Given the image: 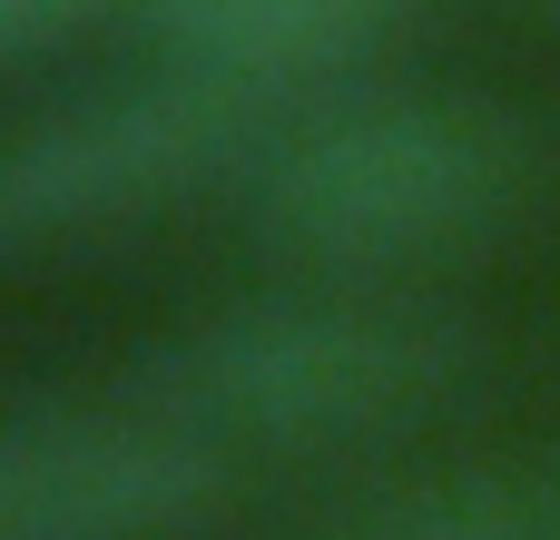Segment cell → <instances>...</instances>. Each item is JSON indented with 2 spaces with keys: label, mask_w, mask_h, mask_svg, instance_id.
Here are the masks:
<instances>
[{
  "label": "cell",
  "mask_w": 560,
  "mask_h": 540,
  "mask_svg": "<svg viewBox=\"0 0 560 540\" xmlns=\"http://www.w3.org/2000/svg\"><path fill=\"white\" fill-rule=\"evenodd\" d=\"M482 374V325L443 305L433 285H354L315 275L285 295H246L207 325H187L138 394H158L187 433H207L226 462L266 453H364L404 443L433 413H453Z\"/></svg>",
  "instance_id": "obj_1"
},
{
  "label": "cell",
  "mask_w": 560,
  "mask_h": 540,
  "mask_svg": "<svg viewBox=\"0 0 560 540\" xmlns=\"http://www.w3.org/2000/svg\"><path fill=\"white\" fill-rule=\"evenodd\" d=\"M541 187L551 157L522 108L404 89L285 118L256 167V226L315 275L423 285L433 266L522 236Z\"/></svg>",
  "instance_id": "obj_2"
},
{
  "label": "cell",
  "mask_w": 560,
  "mask_h": 540,
  "mask_svg": "<svg viewBox=\"0 0 560 540\" xmlns=\"http://www.w3.org/2000/svg\"><path fill=\"white\" fill-rule=\"evenodd\" d=\"M266 148H276V98L177 69V59L158 79L59 98V108L0 128V266L138 236V226L177 216L187 197L256 177Z\"/></svg>",
  "instance_id": "obj_3"
},
{
  "label": "cell",
  "mask_w": 560,
  "mask_h": 540,
  "mask_svg": "<svg viewBox=\"0 0 560 540\" xmlns=\"http://www.w3.org/2000/svg\"><path fill=\"white\" fill-rule=\"evenodd\" d=\"M226 492V453L158 394L0 403V540H187Z\"/></svg>",
  "instance_id": "obj_4"
},
{
  "label": "cell",
  "mask_w": 560,
  "mask_h": 540,
  "mask_svg": "<svg viewBox=\"0 0 560 540\" xmlns=\"http://www.w3.org/2000/svg\"><path fill=\"white\" fill-rule=\"evenodd\" d=\"M138 10L177 69L236 79L256 98H285L305 79L354 69L404 20V0H138Z\"/></svg>",
  "instance_id": "obj_5"
},
{
  "label": "cell",
  "mask_w": 560,
  "mask_h": 540,
  "mask_svg": "<svg viewBox=\"0 0 560 540\" xmlns=\"http://www.w3.org/2000/svg\"><path fill=\"white\" fill-rule=\"evenodd\" d=\"M305 540H560V453H492L404 472L364 502H345Z\"/></svg>",
  "instance_id": "obj_6"
},
{
  "label": "cell",
  "mask_w": 560,
  "mask_h": 540,
  "mask_svg": "<svg viewBox=\"0 0 560 540\" xmlns=\"http://www.w3.org/2000/svg\"><path fill=\"white\" fill-rule=\"evenodd\" d=\"M108 0H0V69H30L49 59L59 39H79Z\"/></svg>",
  "instance_id": "obj_7"
},
{
  "label": "cell",
  "mask_w": 560,
  "mask_h": 540,
  "mask_svg": "<svg viewBox=\"0 0 560 540\" xmlns=\"http://www.w3.org/2000/svg\"><path fill=\"white\" fill-rule=\"evenodd\" d=\"M532 10H551V20H560V0H532Z\"/></svg>",
  "instance_id": "obj_8"
}]
</instances>
